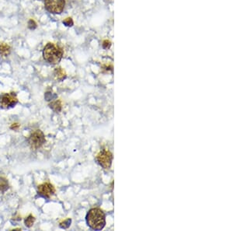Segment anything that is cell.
Listing matches in <instances>:
<instances>
[{"label":"cell","mask_w":233,"mask_h":231,"mask_svg":"<svg viewBox=\"0 0 233 231\" xmlns=\"http://www.w3.org/2000/svg\"><path fill=\"white\" fill-rule=\"evenodd\" d=\"M87 225L94 230H101L104 229L106 224V216L104 212L100 208L91 209L87 213Z\"/></svg>","instance_id":"cell-1"},{"label":"cell","mask_w":233,"mask_h":231,"mask_svg":"<svg viewBox=\"0 0 233 231\" xmlns=\"http://www.w3.org/2000/svg\"><path fill=\"white\" fill-rule=\"evenodd\" d=\"M62 55V50L52 43L47 44L43 50V57L44 60L51 65H57L59 63Z\"/></svg>","instance_id":"cell-2"},{"label":"cell","mask_w":233,"mask_h":231,"mask_svg":"<svg viewBox=\"0 0 233 231\" xmlns=\"http://www.w3.org/2000/svg\"><path fill=\"white\" fill-rule=\"evenodd\" d=\"M45 135L43 133L42 131L39 129L32 132L28 138V143H29L30 147L34 150H37L41 148L45 143Z\"/></svg>","instance_id":"cell-3"},{"label":"cell","mask_w":233,"mask_h":231,"mask_svg":"<svg viewBox=\"0 0 233 231\" xmlns=\"http://www.w3.org/2000/svg\"><path fill=\"white\" fill-rule=\"evenodd\" d=\"M98 164L104 169H110L113 161V155L107 149H103L96 156Z\"/></svg>","instance_id":"cell-4"},{"label":"cell","mask_w":233,"mask_h":231,"mask_svg":"<svg viewBox=\"0 0 233 231\" xmlns=\"http://www.w3.org/2000/svg\"><path fill=\"white\" fill-rule=\"evenodd\" d=\"M18 99L14 92L3 93L0 96V107L2 109H9L17 105Z\"/></svg>","instance_id":"cell-5"},{"label":"cell","mask_w":233,"mask_h":231,"mask_svg":"<svg viewBox=\"0 0 233 231\" xmlns=\"http://www.w3.org/2000/svg\"><path fill=\"white\" fill-rule=\"evenodd\" d=\"M66 6L65 0H45V8L53 14H60Z\"/></svg>","instance_id":"cell-6"},{"label":"cell","mask_w":233,"mask_h":231,"mask_svg":"<svg viewBox=\"0 0 233 231\" xmlns=\"http://www.w3.org/2000/svg\"><path fill=\"white\" fill-rule=\"evenodd\" d=\"M37 191L40 195L43 196L44 198H49L53 195L55 192V188L50 183H43V184L38 185L37 187Z\"/></svg>","instance_id":"cell-7"},{"label":"cell","mask_w":233,"mask_h":231,"mask_svg":"<svg viewBox=\"0 0 233 231\" xmlns=\"http://www.w3.org/2000/svg\"><path fill=\"white\" fill-rule=\"evenodd\" d=\"M11 48L8 45L5 43L0 44V55L3 57H6L10 54Z\"/></svg>","instance_id":"cell-8"},{"label":"cell","mask_w":233,"mask_h":231,"mask_svg":"<svg viewBox=\"0 0 233 231\" xmlns=\"http://www.w3.org/2000/svg\"><path fill=\"white\" fill-rule=\"evenodd\" d=\"M54 74H55V76L56 77L57 80H59V81H62L66 77V72L61 68H57V69H55Z\"/></svg>","instance_id":"cell-9"},{"label":"cell","mask_w":233,"mask_h":231,"mask_svg":"<svg viewBox=\"0 0 233 231\" xmlns=\"http://www.w3.org/2000/svg\"><path fill=\"white\" fill-rule=\"evenodd\" d=\"M9 188V183L6 178L0 177V192L3 193Z\"/></svg>","instance_id":"cell-10"},{"label":"cell","mask_w":233,"mask_h":231,"mask_svg":"<svg viewBox=\"0 0 233 231\" xmlns=\"http://www.w3.org/2000/svg\"><path fill=\"white\" fill-rule=\"evenodd\" d=\"M51 108L55 112H60L61 110V103L60 101H55L49 104Z\"/></svg>","instance_id":"cell-11"},{"label":"cell","mask_w":233,"mask_h":231,"mask_svg":"<svg viewBox=\"0 0 233 231\" xmlns=\"http://www.w3.org/2000/svg\"><path fill=\"white\" fill-rule=\"evenodd\" d=\"M35 219H36L35 217H34L33 215H29V216H28L24 220L25 226H26L27 227H28V228L31 227L33 225H34V222H35Z\"/></svg>","instance_id":"cell-12"},{"label":"cell","mask_w":233,"mask_h":231,"mask_svg":"<svg viewBox=\"0 0 233 231\" xmlns=\"http://www.w3.org/2000/svg\"><path fill=\"white\" fill-rule=\"evenodd\" d=\"M71 222H72V219H67L64 221V222L61 223L60 224V227L63 229H67L69 226L71 225Z\"/></svg>","instance_id":"cell-13"},{"label":"cell","mask_w":233,"mask_h":231,"mask_svg":"<svg viewBox=\"0 0 233 231\" xmlns=\"http://www.w3.org/2000/svg\"><path fill=\"white\" fill-rule=\"evenodd\" d=\"M28 27L31 30L35 29V28L37 27V24H36L35 21L33 20H30L29 22H28Z\"/></svg>","instance_id":"cell-14"},{"label":"cell","mask_w":233,"mask_h":231,"mask_svg":"<svg viewBox=\"0 0 233 231\" xmlns=\"http://www.w3.org/2000/svg\"><path fill=\"white\" fill-rule=\"evenodd\" d=\"M63 23L67 27H72L73 25V21H72V18H67L63 21Z\"/></svg>","instance_id":"cell-15"},{"label":"cell","mask_w":233,"mask_h":231,"mask_svg":"<svg viewBox=\"0 0 233 231\" xmlns=\"http://www.w3.org/2000/svg\"><path fill=\"white\" fill-rule=\"evenodd\" d=\"M19 127H20V125H19L18 123H14V124H12V125L10 126V129H14V130H17V129H19Z\"/></svg>","instance_id":"cell-16"},{"label":"cell","mask_w":233,"mask_h":231,"mask_svg":"<svg viewBox=\"0 0 233 231\" xmlns=\"http://www.w3.org/2000/svg\"><path fill=\"white\" fill-rule=\"evenodd\" d=\"M110 46V42H107V41H105V42H104V44H103V47H105V48H107V47H109Z\"/></svg>","instance_id":"cell-17"}]
</instances>
